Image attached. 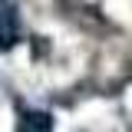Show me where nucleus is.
I'll return each instance as SVG.
<instances>
[{
	"label": "nucleus",
	"instance_id": "nucleus-1",
	"mask_svg": "<svg viewBox=\"0 0 132 132\" xmlns=\"http://www.w3.org/2000/svg\"><path fill=\"white\" fill-rule=\"evenodd\" d=\"M20 40V13L13 0H0V53L16 46Z\"/></svg>",
	"mask_w": 132,
	"mask_h": 132
},
{
	"label": "nucleus",
	"instance_id": "nucleus-2",
	"mask_svg": "<svg viewBox=\"0 0 132 132\" xmlns=\"http://www.w3.org/2000/svg\"><path fill=\"white\" fill-rule=\"evenodd\" d=\"M16 132H53V116L43 109H27L16 119Z\"/></svg>",
	"mask_w": 132,
	"mask_h": 132
}]
</instances>
